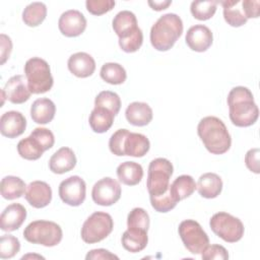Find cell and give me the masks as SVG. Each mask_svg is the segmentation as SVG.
Returning a JSON list of instances; mask_svg holds the SVG:
<instances>
[{
  "instance_id": "obj_11",
  "label": "cell",
  "mask_w": 260,
  "mask_h": 260,
  "mask_svg": "<svg viewBox=\"0 0 260 260\" xmlns=\"http://www.w3.org/2000/svg\"><path fill=\"white\" fill-rule=\"evenodd\" d=\"M61 200L70 206H79L85 200L86 184L79 176H71L63 180L59 185Z\"/></svg>"
},
{
  "instance_id": "obj_43",
  "label": "cell",
  "mask_w": 260,
  "mask_h": 260,
  "mask_svg": "<svg viewBox=\"0 0 260 260\" xmlns=\"http://www.w3.org/2000/svg\"><path fill=\"white\" fill-rule=\"evenodd\" d=\"M143 43V34L142 30L139 29L135 35L126 40H119V46L122 51L126 53H134L138 51Z\"/></svg>"
},
{
  "instance_id": "obj_12",
  "label": "cell",
  "mask_w": 260,
  "mask_h": 260,
  "mask_svg": "<svg viewBox=\"0 0 260 260\" xmlns=\"http://www.w3.org/2000/svg\"><path fill=\"white\" fill-rule=\"evenodd\" d=\"M58 27L63 36L75 38L85 30L86 18L80 11L69 9L63 12L59 17Z\"/></svg>"
},
{
  "instance_id": "obj_2",
  "label": "cell",
  "mask_w": 260,
  "mask_h": 260,
  "mask_svg": "<svg viewBox=\"0 0 260 260\" xmlns=\"http://www.w3.org/2000/svg\"><path fill=\"white\" fill-rule=\"evenodd\" d=\"M197 133L205 148L212 154H223L231 148V135L224 123L217 117L207 116L201 119Z\"/></svg>"
},
{
  "instance_id": "obj_23",
  "label": "cell",
  "mask_w": 260,
  "mask_h": 260,
  "mask_svg": "<svg viewBox=\"0 0 260 260\" xmlns=\"http://www.w3.org/2000/svg\"><path fill=\"white\" fill-rule=\"evenodd\" d=\"M56 113V106L53 101L48 98H42L36 100L30 106V117L37 124L50 123Z\"/></svg>"
},
{
  "instance_id": "obj_7",
  "label": "cell",
  "mask_w": 260,
  "mask_h": 260,
  "mask_svg": "<svg viewBox=\"0 0 260 260\" xmlns=\"http://www.w3.org/2000/svg\"><path fill=\"white\" fill-rule=\"evenodd\" d=\"M114 221L112 216L103 211L90 214L82 224L81 239L86 244H94L106 239L113 231Z\"/></svg>"
},
{
  "instance_id": "obj_28",
  "label": "cell",
  "mask_w": 260,
  "mask_h": 260,
  "mask_svg": "<svg viewBox=\"0 0 260 260\" xmlns=\"http://www.w3.org/2000/svg\"><path fill=\"white\" fill-rule=\"evenodd\" d=\"M197 186L194 179L189 175H181L177 177L170 185V193L172 197L177 201H181L191 196L196 190Z\"/></svg>"
},
{
  "instance_id": "obj_26",
  "label": "cell",
  "mask_w": 260,
  "mask_h": 260,
  "mask_svg": "<svg viewBox=\"0 0 260 260\" xmlns=\"http://www.w3.org/2000/svg\"><path fill=\"white\" fill-rule=\"evenodd\" d=\"M117 177L122 184L135 186L143 178V169L138 162L124 161L117 168Z\"/></svg>"
},
{
  "instance_id": "obj_38",
  "label": "cell",
  "mask_w": 260,
  "mask_h": 260,
  "mask_svg": "<svg viewBox=\"0 0 260 260\" xmlns=\"http://www.w3.org/2000/svg\"><path fill=\"white\" fill-rule=\"evenodd\" d=\"M150 198V203L152 208L157 211V212H168L170 210H172L173 208L176 207L177 205V201L172 197L170 190L159 196H149Z\"/></svg>"
},
{
  "instance_id": "obj_5",
  "label": "cell",
  "mask_w": 260,
  "mask_h": 260,
  "mask_svg": "<svg viewBox=\"0 0 260 260\" xmlns=\"http://www.w3.org/2000/svg\"><path fill=\"white\" fill-rule=\"evenodd\" d=\"M24 239L32 244L45 247L57 246L63 238L61 226L51 220H35L26 225L23 231Z\"/></svg>"
},
{
  "instance_id": "obj_17",
  "label": "cell",
  "mask_w": 260,
  "mask_h": 260,
  "mask_svg": "<svg viewBox=\"0 0 260 260\" xmlns=\"http://www.w3.org/2000/svg\"><path fill=\"white\" fill-rule=\"evenodd\" d=\"M113 29L119 40H126L135 35L140 28L135 14L129 10H122L116 14L112 22Z\"/></svg>"
},
{
  "instance_id": "obj_39",
  "label": "cell",
  "mask_w": 260,
  "mask_h": 260,
  "mask_svg": "<svg viewBox=\"0 0 260 260\" xmlns=\"http://www.w3.org/2000/svg\"><path fill=\"white\" fill-rule=\"evenodd\" d=\"M30 136H32L41 144L45 151L52 148L55 143V136L53 132L47 128L38 127L32 130Z\"/></svg>"
},
{
  "instance_id": "obj_16",
  "label": "cell",
  "mask_w": 260,
  "mask_h": 260,
  "mask_svg": "<svg viewBox=\"0 0 260 260\" xmlns=\"http://www.w3.org/2000/svg\"><path fill=\"white\" fill-rule=\"evenodd\" d=\"M26 128V119L18 111L5 112L0 118V132L8 138L20 136Z\"/></svg>"
},
{
  "instance_id": "obj_14",
  "label": "cell",
  "mask_w": 260,
  "mask_h": 260,
  "mask_svg": "<svg viewBox=\"0 0 260 260\" xmlns=\"http://www.w3.org/2000/svg\"><path fill=\"white\" fill-rule=\"evenodd\" d=\"M2 91L6 100L12 104H23L26 102L31 92L27 86L26 78L23 75H14L10 77L5 83Z\"/></svg>"
},
{
  "instance_id": "obj_42",
  "label": "cell",
  "mask_w": 260,
  "mask_h": 260,
  "mask_svg": "<svg viewBox=\"0 0 260 260\" xmlns=\"http://www.w3.org/2000/svg\"><path fill=\"white\" fill-rule=\"evenodd\" d=\"M201 258L204 260H226L229 259L228 250L221 245H208L201 253Z\"/></svg>"
},
{
  "instance_id": "obj_10",
  "label": "cell",
  "mask_w": 260,
  "mask_h": 260,
  "mask_svg": "<svg viewBox=\"0 0 260 260\" xmlns=\"http://www.w3.org/2000/svg\"><path fill=\"white\" fill-rule=\"evenodd\" d=\"M121 192V186L118 181L111 177H105L93 185L91 197L98 205L111 206L120 199Z\"/></svg>"
},
{
  "instance_id": "obj_30",
  "label": "cell",
  "mask_w": 260,
  "mask_h": 260,
  "mask_svg": "<svg viewBox=\"0 0 260 260\" xmlns=\"http://www.w3.org/2000/svg\"><path fill=\"white\" fill-rule=\"evenodd\" d=\"M240 2V0H225L218 2L222 5L224 20L228 22V24L234 27L242 26L248 20L243 11L237 7Z\"/></svg>"
},
{
  "instance_id": "obj_8",
  "label": "cell",
  "mask_w": 260,
  "mask_h": 260,
  "mask_svg": "<svg viewBox=\"0 0 260 260\" xmlns=\"http://www.w3.org/2000/svg\"><path fill=\"white\" fill-rule=\"evenodd\" d=\"M211 231L224 242L236 243L244 236V224L238 217L228 212H217L209 220Z\"/></svg>"
},
{
  "instance_id": "obj_20",
  "label": "cell",
  "mask_w": 260,
  "mask_h": 260,
  "mask_svg": "<svg viewBox=\"0 0 260 260\" xmlns=\"http://www.w3.org/2000/svg\"><path fill=\"white\" fill-rule=\"evenodd\" d=\"M76 166L74 151L67 146L59 148L49 159V169L54 174H65Z\"/></svg>"
},
{
  "instance_id": "obj_25",
  "label": "cell",
  "mask_w": 260,
  "mask_h": 260,
  "mask_svg": "<svg viewBox=\"0 0 260 260\" xmlns=\"http://www.w3.org/2000/svg\"><path fill=\"white\" fill-rule=\"evenodd\" d=\"M148 243L147 231L127 229L122 235V246L130 253H138L145 249Z\"/></svg>"
},
{
  "instance_id": "obj_36",
  "label": "cell",
  "mask_w": 260,
  "mask_h": 260,
  "mask_svg": "<svg viewBox=\"0 0 260 260\" xmlns=\"http://www.w3.org/2000/svg\"><path fill=\"white\" fill-rule=\"evenodd\" d=\"M149 215L141 207L133 208L127 216V228L128 229H139L148 231L149 229Z\"/></svg>"
},
{
  "instance_id": "obj_37",
  "label": "cell",
  "mask_w": 260,
  "mask_h": 260,
  "mask_svg": "<svg viewBox=\"0 0 260 260\" xmlns=\"http://www.w3.org/2000/svg\"><path fill=\"white\" fill-rule=\"evenodd\" d=\"M20 250L19 240L12 235H3L0 239V258L9 259L14 257Z\"/></svg>"
},
{
  "instance_id": "obj_19",
  "label": "cell",
  "mask_w": 260,
  "mask_h": 260,
  "mask_svg": "<svg viewBox=\"0 0 260 260\" xmlns=\"http://www.w3.org/2000/svg\"><path fill=\"white\" fill-rule=\"evenodd\" d=\"M67 66L69 71L79 78L91 76L95 70V61L91 55L85 52H77L68 59Z\"/></svg>"
},
{
  "instance_id": "obj_48",
  "label": "cell",
  "mask_w": 260,
  "mask_h": 260,
  "mask_svg": "<svg viewBox=\"0 0 260 260\" xmlns=\"http://www.w3.org/2000/svg\"><path fill=\"white\" fill-rule=\"evenodd\" d=\"M148 5L155 11H161V10H165L167 9L171 4H172V1L171 0H154V1H151L149 0L148 2Z\"/></svg>"
},
{
  "instance_id": "obj_49",
  "label": "cell",
  "mask_w": 260,
  "mask_h": 260,
  "mask_svg": "<svg viewBox=\"0 0 260 260\" xmlns=\"http://www.w3.org/2000/svg\"><path fill=\"white\" fill-rule=\"evenodd\" d=\"M29 257H32V258H35V257H37V258H43L44 259V257H42V256H40V255H31V254H28V255H25V256H23L21 259H26V258H29Z\"/></svg>"
},
{
  "instance_id": "obj_40",
  "label": "cell",
  "mask_w": 260,
  "mask_h": 260,
  "mask_svg": "<svg viewBox=\"0 0 260 260\" xmlns=\"http://www.w3.org/2000/svg\"><path fill=\"white\" fill-rule=\"evenodd\" d=\"M115 4L114 0H87L85 2L87 11L93 15H102L111 11Z\"/></svg>"
},
{
  "instance_id": "obj_33",
  "label": "cell",
  "mask_w": 260,
  "mask_h": 260,
  "mask_svg": "<svg viewBox=\"0 0 260 260\" xmlns=\"http://www.w3.org/2000/svg\"><path fill=\"white\" fill-rule=\"evenodd\" d=\"M44 151L45 150L41 146V144L30 135L21 139L17 144L18 154L22 158L27 159V160L39 159L43 155Z\"/></svg>"
},
{
  "instance_id": "obj_1",
  "label": "cell",
  "mask_w": 260,
  "mask_h": 260,
  "mask_svg": "<svg viewBox=\"0 0 260 260\" xmlns=\"http://www.w3.org/2000/svg\"><path fill=\"white\" fill-rule=\"evenodd\" d=\"M230 119L237 127H249L257 121L259 109L251 90L245 86H236L228 94Z\"/></svg>"
},
{
  "instance_id": "obj_32",
  "label": "cell",
  "mask_w": 260,
  "mask_h": 260,
  "mask_svg": "<svg viewBox=\"0 0 260 260\" xmlns=\"http://www.w3.org/2000/svg\"><path fill=\"white\" fill-rule=\"evenodd\" d=\"M100 75L104 81L114 85L122 84L127 78V73L124 67L119 63L114 62L105 63L101 68Z\"/></svg>"
},
{
  "instance_id": "obj_18",
  "label": "cell",
  "mask_w": 260,
  "mask_h": 260,
  "mask_svg": "<svg viewBox=\"0 0 260 260\" xmlns=\"http://www.w3.org/2000/svg\"><path fill=\"white\" fill-rule=\"evenodd\" d=\"M26 218V209L19 203L8 205L1 213L0 228L3 232H13L18 230Z\"/></svg>"
},
{
  "instance_id": "obj_45",
  "label": "cell",
  "mask_w": 260,
  "mask_h": 260,
  "mask_svg": "<svg viewBox=\"0 0 260 260\" xmlns=\"http://www.w3.org/2000/svg\"><path fill=\"white\" fill-rule=\"evenodd\" d=\"M259 0H244L242 1V9L246 18H257L260 13Z\"/></svg>"
},
{
  "instance_id": "obj_4",
  "label": "cell",
  "mask_w": 260,
  "mask_h": 260,
  "mask_svg": "<svg viewBox=\"0 0 260 260\" xmlns=\"http://www.w3.org/2000/svg\"><path fill=\"white\" fill-rule=\"evenodd\" d=\"M24 75L31 93L40 94L49 91L54 83L48 62L39 57L28 59L24 64Z\"/></svg>"
},
{
  "instance_id": "obj_24",
  "label": "cell",
  "mask_w": 260,
  "mask_h": 260,
  "mask_svg": "<svg viewBox=\"0 0 260 260\" xmlns=\"http://www.w3.org/2000/svg\"><path fill=\"white\" fill-rule=\"evenodd\" d=\"M196 186L198 193L202 197L212 199L221 193L222 181L215 173H205L199 177Z\"/></svg>"
},
{
  "instance_id": "obj_3",
  "label": "cell",
  "mask_w": 260,
  "mask_h": 260,
  "mask_svg": "<svg viewBox=\"0 0 260 260\" xmlns=\"http://www.w3.org/2000/svg\"><path fill=\"white\" fill-rule=\"evenodd\" d=\"M183 21L175 13L161 15L150 29V43L160 52L169 51L182 36Z\"/></svg>"
},
{
  "instance_id": "obj_34",
  "label": "cell",
  "mask_w": 260,
  "mask_h": 260,
  "mask_svg": "<svg viewBox=\"0 0 260 260\" xmlns=\"http://www.w3.org/2000/svg\"><path fill=\"white\" fill-rule=\"evenodd\" d=\"M218 1L206 0V1H193L190 6L192 15L198 20L210 19L217 8Z\"/></svg>"
},
{
  "instance_id": "obj_22",
  "label": "cell",
  "mask_w": 260,
  "mask_h": 260,
  "mask_svg": "<svg viewBox=\"0 0 260 260\" xmlns=\"http://www.w3.org/2000/svg\"><path fill=\"white\" fill-rule=\"evenodd\" d=\"M125 116L130 124L142 127L148 125L151 122L153 113L148 104L142 102H133L127 107Z\"/></svg>"
},
{
  "instance_id": "obj_15",
  "label": "cell",
  "mask_w": 260,
  "mask_h": 260,
  "mask_svg": "<svg viewBox=\"0 0 260 260\" xmlns=\"http://www.w3.org/2000/svg\"><path fill=\"white\" fill-rule=\"evenodd\" d=\"M185 40L192 51L205 52L212 45L213 35L206 25L195 24L187 30Z\"/></svg>"
},
{
  "instance_id": "obj_31",
  "label": "cell",
  "mask_w": 260,
  "mask_h": 260,
  "mask_svg": "<svg viewBox=\"0 0 260 260\" xmlns=\"http://www.w3.org/2000/svg\"><path fill=\"white\" fill-rule=\"evenodd\" d=\"M47 16V6L43 2H32L22 11L23 22L30 27L40 25Z\"/></svg>"
},
{
  "instance_id": "obj_13",
  "label": "cell",
  "mask_w": 260,
  "mask_h": 260,
  "mask_svg": "<svg viewBox=\"0 0 260 260\" xmlns=\"http://www.w3.org/2000/svg\"><path fill=\"white\" fill-rule=\"evenodd\" d=\"M24 198L35 208H44L52 200V189L44 181H32L26 186Z\"/></svg>"
},
{
  "instance_id": "obj_9",
  "label": "cell",
  "mask_w": 260,
  "mask_h": 260,
  "mask_svg": "<svg viewBox=\"0 0 260 260\" xmlns=\"http://www.w3.org/2000/svg\"><path fill=\"white\" fill-rule=\"evenodd\" d=\"M179 236L185 248L192 254H201L209 245V238L202 226L194 219L183 220L178 228Z\"/></svg>"
},
{
  "instance_id": "obj_41",
  "label": "cell",
  "mask_w": 260,
  "mask_h": 260,
  "mask_svg": "<svg viewBox=\"0 0 260 260\" xmlns=\"http://www.w3.org/2000/svg\"><path fill=\"white\" fill-rule=\"evenodd\" d=\"M129 130L119 129L112 134L109 140V148L111 152L117 156H123V142Z\"/></svg>"
},
{
  "instance_id": "obj_44",
  "label": "cell",
  "mask_w": 260,
  "mask_h": 260,
  "mask_svg": "<svg viewBox=\"0 0 260 260\" xmlns=\"http://www.w3.org/2000/svg\"><path fill=\"white\" fill-rule=\"evenodd\" d=\"M259 155L260 149L259 148H251L247 151L245 155V164L246 167L253 173L259 174L260 173V166H259Z\"/></svg>"
},
{
  "instance_id": "obj_6",
  "label": "cell",
  "mask_w": 260,
  "mask_h": 260,
  "mask_svg": "<svg viewBox=\"0 0 260 260\" xmlns=\"http://www.w3.org/2000/svg\"><path fill=\"white\" fill-rule=\"evenodd\" d=\"M173 172V165L167 158L157 157L150 161L146 181L149 196H159L169 191Z\"/></svg>"
},
{
  "instance_id": "obj_21",
  "label": "cell",
  "mask_w": 260,
  "mask_h": 260,
  "mask_svg": "<svg viewBox=\"0 0 260 260\" xmlns=\"http://www.w3.org/2000/svg\"><path fill=\"white\" fill-rule=\"evenodd\" d=\"M149 148L150 142L145 135L128 131L123 142V155L142 157L148 152Z\"/></svg>"
},
{
  "instance_id": "obj_46",
  "label": "cell",
  "mask_w": 260,
  "mask_h": 260,
  "mask_svg": "<svg viewBox=\"0 0 260 260\" xmlns=\"http://www.w3.org/2000/svg\"><path fill=\"white\" fill-rule=\"evenodd\" d=\"M12 51L11 39L5 34L0 35V64L3 65L10 57Z\"/></svg>"
},
{
  "instance_id": "obj_27",
  "label": "cell",
  "mask_w": 260,
  "mask_h": 260,
  "mask_svg": "<svg viewBox=\"0 0 260 260\" xmlns=\"http://www.w3.org/2000/svg\"><path fill=\"white\" fill-rule=\"evenodd\" d=\"M115 115L106 108L94 107L88 119L91 130L95 133H105L113 125Z\"/></svg>"
},
{
  "instance_id": "obj_35",
  "label": "cell",
  "mask_w": 260,
  "mask_h": 260,
  "mask_svg": "<svg viewBox=\"0 0 260 260\" xmlns=\"http://www.w3.org/2000/svg\"><path fill=\"white\" fill-rule=\"evenodd\" d=\"M94 107L106 108L116 116L121 109V100L116 92L103 90L95 96Z\"/></svg>"
},
{
  "instance_id": "obj_47",
  "label": "cell",
  "mask_w": 260,
  "mask_h": 260,
  "mask_svg": "<svg viewBox=\"0 0 260 260\" xmlns=\"http://www.w3.org/2000/svg\"><path fill=\"white\" fill-rule=\"evenodd\" d=\"M86 260H99V259H103V260H107V259H119V257L113 253H111L110 251L106 250V249H93L90 250L86 256H85Z\"/></svg>"
},
{
  "instance_id": "obj_29",
  "label": "cell",
  "mask_w": 260,
  "mask_h": 260,
  "mask_svg": "<svg viewBox=\"0 0 260 260\" xmlns=\"http://www.w3.org/2000/svg\"><path fill=\"white\" fill-rule=\"evenodd\" d=\"M0 190L4 199L14 200L21 197L25 193L26 185L19 177L6 176L1 180Z\"/></svg>"
}]
</instances>
